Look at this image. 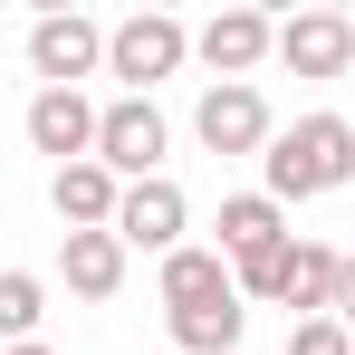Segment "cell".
<instances>
[{"label": "cell", "mask_w": 355, "mask_h": 355, "mask_svg": "<svg viewBox=\"0 0 355 355\" xmlns=\"http://www.w3.org/2000/svg\"><path fill=\"white\" fill-rule=\"evenodd\" d=\"M269 202L288 211V202H317V192H346L355 182V125L346 116H297L269 135Z\"/></svg>", "instance_id": "1"}, {"label": "cell", "mask_w": 355, "mask_h": 355, "mask_svg": "<svg viewBox=\"0 0 355 355\" xmlns=\"http://www.w3.org/2000/svg\"><path fill=\"white\" fill-rule=\"evenodd\" d=\"M182 58H192V29H182L173 10H135V19L106 29V77H125V96H144V87L173 77Z\"/></svg>", "instance_id": "2"}, {"label": "cell", "mask_w": 355, "mask_h": 355, "mask_svg": "<svg viewBox=\"0 0 355 355\" xmlns=\"http://www.w3.org/2000/svg\"><path fill=\"white\" fill-rule=\"evenodd\" d=\"M164 144H173V135H164V106H154V96H116V106L96 116V164L116 182H154L164 173Z\"/></svg>", "instance_id": "3"}, {"label": "cell", "mask_w": 355, "mask_h": 355, "mask_svg": "<svg viewBox=\"0 0 355 355\" xmlns=\"http://www.w3.org/2000/svg\"><path fill=\"white\" fill-rule=\"evenodd\" d=\"M192 58L211 67V87H250V67L279 58V19L269 10H211L192 29Z\"/></svg>", "instance_id": "4"}, {"label": "cell", "mask_w": 355, "mask_h": 355, "mask_svg": "<svg viewBox=\"0 0 355 355\" xmlns=\"http://www.w3.org/2000/svg\"><path fill=\"white\" fill-rule=\"evenodd\" d=\"M96 116H106V106H87V87H39L19 125H29V144L67 173V164H87V154H96Z\"/></svg>", "instance_id": "5"}, {"label": "cell", "mask_w": 355, "mask_h": 355, "mask_svg": "<svg viewBox=\"0 0 355 355\" xmlns=\"http://www.w3.org/2000/svg\"><path fill=\"white\" fill-rule=\"evenodd\" d=\"M182 231H192V202H182V182H173V173L125 182V202H116V240H125V250H164V259H173Z\"/></svg>", "instance_id": "6"}, {"label": "cell", "mask_w": 355, "mask_h": 355, "mask_svg": "<svg viewBox=\"0 0 355 355\" xmlns=\"http://www.w3.org/2000/svg\"><path fill=\"white\" fill-rule=\"evenodd\" d=\"M192 135L211 144V154H269V96L259 87H202V106H192Z\"/></svg>", "instance_id": "7"}, {"label": "cell", "mask_w": 355, "mask_h": 355, "mask_svg": "<svg viewBox=\"0 0 355 355\" xmlns=\"http://www.w3.org/2000/svg\"><path fill=\"white\" fill-rule=\"evenodd\" d=\"M279 67H288V77H346L355 67V19L346 10H297V19H279Z\"/></svg>", "instance_id": "8"}, {"label": "cell", "mask_w": 355, "mask_h": 355, "mask_svg": "<svg viewBox=\"0 0 355 355\" xmlns=\"http://www.w3.org/2000/svg\"><path fill=\"white\" fill-rule=\"evenodd\" d=\"M29 67H39L49 87H77V77H96V67H106V29H96V19H77V10H49V19L29 29Z\"/></svg>", "instance_id": "9"}, {"label": "cell", "mask_w": 355, "mask_h": 355, "mask_svg": "<svg viewBox=\"0 0 355 355\" xmlns=\"http://www.w3.org/2000/svg\"><path fill=\"white\" fill-rule=\"evenodd\" d=\"M49 202H58V221L67 231H116V202H125V182L87 154V164H67V173H49Z\"/></svg>", "instance_id": "10"}, {"label": "cell", "mask_w": 355, "mask_h": 355, "mask_svg": "<svg viewBox=\"0 0 355 355\" xmlns=\"http://www.w3.org/2000/svg\"><path fill=\"white\" fill-rule=\"evenodd\" d=\"M58 279L87 297V307H106V297L125 288V240L116 231H67L58 240Z\"/></svg>", "instance_id": "11"}, {"label": "cell", "mask_w": 355, "mask_h": 355, "mask_svg": "<svg viewBox=\"0 0 355 355\" xmlns=\"http://www.w3.org/2000/svg\"><path fill=\"white\" fill-rule=\"evenodd\" d=\"M211 231H221V240H211L221 259H250V250H279V240H288V211H279L269 192H231Z\"/></svg>", "instance_id": "12"}, {"label": "cell", "mask_w": 355, "mask_h": 355, "mask_svg": "<svg viewBox=\"0 0 355 355\" xmlns=\"http://www.w3.org/2000/svg\"><path fill=\"white\" fill-rule=\"evenodd\" d=\"M221 297H240V288H231V259L182 240L173 259H164V317H173V307H221Z\"/></svg>", "instance_id": "13"}, {"label": "cell", "mask_w": 355, "mask_h": 355, "mask_svg": "<svg viewBox=\"0 0 355 355\" xmlns=\"http://www.w3.org/2000/svg\"><path fill=\"white\" fill-rule=\"evenodd\" d=\"M336 269H346V250L297 240V250H288V288H279V307H297V317H327V307H336Z\"/></svg>", "instance_id": "14"}, {"label": "cell", "mask_w": 355, "mask_h": 355, "mask_svg": "<svg viewBox=\"0 0 355 355\" xmlns=\"http://www.w3.org/2000/svg\"><path fill=\"white\" fill-rule=\"evenodd\" d=\"M240 327H250L240 297H221V307H173V346H182V355H231Z\"/></svg>", "instance_id": "15"}, {"label": "cell", "mask_w": 355, "mask_h": 355, "mask_svg": "<svg viewBox=\"0 0 355 355\" xmlns=\"http://www.w3.org/2000/svg\"><path fill=\"white\" fill-rule=\"evenodd\" d=\"M39 317H49V279L0 269V346H39Z\"/></svg>", "instance_id": "16"}, {"label": "cell", "mask_w": 355, "mask_h": 355, "mask_svg": "<svg viewBox=\"0 0 355 355\" xmlns=\"http://www.w3.org/2000/svg\"><path fill=\"white\" fill-rule=\"evenodd\" d=\"M288 250H297V231L279 240V250H250V259H231V288H240V297H279V288H288Z\"/></svg>", "instance_id": "17"}, {"label": "cell", "mask_w": 355, "mask_h": 355, "mask_svg": "<svg viewBox=\"0 0 355 355\" xmlns=\"http://www.w3.org/2000/svg\"><path fill=\"white\" fill-rule=\"evenodd\" d=\"M288 355H355V336L336 327V317H297V327H288Z\"/></svg>", "instance_id": "18"}, {"label": "cell", "mask_w": 355, "mask_h": 355, "mask_svg": "<svg viewBox=\"0 0 355 355\" xmlns=\"http://www.w3.org/2000/svg\"><path fill=\"white\" fill-rule=\"evenodd\" d=\"M327 317H336V327L355 336V250H346V269H336V307H327Z\"/></svg>", "instance_id": "19"}, {"label": "cell", "mask_w": 355, "mask_h": 355, "mask_svg": "<svg viewBox=\"0 0 355 355\" xmlns=\"http://www.w3.org/2000/svg\"><path fill=\"white\" fill-rule=\"evenodd\" d=\"M0 355H58V346H0Z\"/></svg>", "instance_id": "20"}]
</instances>
